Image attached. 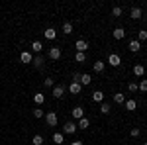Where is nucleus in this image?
Wrapping results in <instances>:
<instances>
[{"label":"nucleus","mask_w":147,"mask_h":145,"mask_svg":"<svg viewBox=\"0 0 147 145\" xmlns=\"http://www.w3.org/2000/svg\"><path fill=\"white\" fill-rule=\"evenodd\" d=\"M45 122H47L49 127L57 125V114H55V112H47V114H45Z\"/></svg>","instance_id":"1"},{"label":"nucleus","mask_w":147,"mask_h":145,"mask_svg":"<svg viewBox=\"0 0 147 145\" xmlns=\"http://www.w3.org/2000/svg\"><path fill=\"white\" fill-rule=\"evenodd\" d=\"M108 63H110L112 67H120V65H122V59H120V55H116V53H110Z\"/></svg>","instance_id":"2"},{"label":"nucleus","mask_w":147,"mask_h":145,"mask_svg":"<svg viewBox=\"0 0 147 145\" xmlns=\"http://www.w3.org/2000/svg\"><path fill=\"white\" fill-rule=\"evenodd\" d=\"M80 90H82V86H80V82H77V80H73V82H71V86H69V92H71V94H80Z\"/></svg>","instance_id":"3"},{"label":"nucleus","mask_w":147,"mask_h":145,"mask_svg":"<svg viewBox=\"0 0 147 145\" xmlns=\"http://www.w3.org/2000/svg\"><path fill=\"white\" fill-rule=\"evenodd\" d=\"M63 94H65V86L63 84H55L53 86V96L55 98H63Z\"/></svg>","instance_id":"4"},{"label":"nucleus","mask_w":147,"mask_h":145,"mask_svg":"<svg viewBox=\"0 0 147 145\" xmlns=\"http://www.w3.org/2000/svg\"><path fill=\"white\" fill-rule=\"evenodd\" d=\"M75 47H77V51H79V53H84V51L88 49V43H86L84 39H77V43H75Z\"/></svg>","instance_id":"5"},{"label":"nucleus","mask_w":147,"mask_h":145,"mask_svg":"<svg viewBox=\"0 0 147 145\" xmlns=\"http://www.w3.org/2000/svg\"><path fill=\"white\" fill-rule=\"evenodd\" d=\"M63 132H65V134H75V132H77V123L67 122L65 125H63Z\"/></svg>","instance_id":"6"},{"label":"nucleus","mask_w":147,"mask_h":145,"mask_svg":"<svg viewBox=\"0 0 147 145\" xmlns=\"http://www.w3.org/2000/svg\"><path fill=\"white\" fill-rule=\"evenodd\" d=\"M71 114H73V118H75V120H80V118H84V110H82L80 106L73 108V112H71Z\"/></svg>","instance_id":"7"},{"label":"nucleus","mask_w":147,"mask_h":145,"mask_svg":"<svg viewBox=\"0 0 147 145\" xmlns=\"http://www.w3.org/2000/svg\"><path fill=\"white\" fill-rule=\"evenodd\" d=\"M90 80H92V77L90 75H80V78H79V82H80V86H86V84H90Z\"/></svg>","instance_id":"8"},{"label":"nucleus","mask_w":147,"mask_h":145,"mask_svg":"<svg viewBox=\"0 0 147 145\" xmlns=\"http://www.w3.org/2000/svg\"><path fill=\"white\" fill-rule=\"evenodd\" d=\"M49 57L57 61V59L61 57V49H59V47H51V49H49Z\"/></svg>","instance_id":"9"},{"label":"nucleus","mask_w":147,"mask_h":145,"mask_svg":"<svg viewBox=\"0 0 147 145\" xmlns=\"http://www.w3.org/2000/svg\"><path fill=\"white\" fill-rule=\"evenodd\" d=\"M114 37H116V39H124L125 37V30L124 28H116V30H114Z\"/></svg>","instance_id":"10"},{"label":"nucleus","mask_w":147,"mask_h":145,"mask_svg":"<svg viewBox=\"0 0 147 145\" xmlns=\"http://www.w3.org/2000/svg\"><path fill=\"white\" fill-rule=\"evenodd\" d=\"M20 61L26 63V65H28V63H32V53H30V51H24L22 55H20Z\"/></svg>","instance_id":"11"},{"label":"nucleus","mask_w":147,"mask_h":145,"mask_svg":"<svg viewBox=\"0 0 147 145\" xmlns=\"http://www.w3.org/2000/svg\"><path fill=\"white\" fill-rule=\"evenodd\" d=\"M129 16H131L134 20H139V18H141V8L134 6V8H131V12H129Z\"/></svg>","instance_id":"12"},{"label":"nucleus","mask_w":147,"mask_h":145,"mask_svg":"<svg viewBox=\"0 0 147 145\" xmlns=\"http://www.w3.org/2000/svg\"><path fill=\"white\" fill-rule=\"evenodd\" d=\"M134 75H136V77H143V75H145V67H143V65H136V67H134Z\"/></svg>","instance_id":"13"},{"label":"nucleus","mask_w":147,"mask_h":145,"mask_svg":"<svg viewBox=\"0 0 147 145\" xmlns=\"http://www.w3.org/2000/svg\"><path fill=\"white\" fill-rule=\"evenodd\" d=\"M43 35H45V39H55L57 32H55V30H53V28H47L45 32H43Z\"/></svg>","instance_id":"14"},{"label":"nucleus","mask_w":147,"mask_h":145,"mask_svg":"<svg viewBox=\"0 0 147 145\" xmlns=\"http://www.w3.org/2000/svg\"><path fill=\"white\" fill-rule=\"evenodd\" d=\"M34 102L39 106V104H43V102H45V96H43L41 92H35V94H34Z\"/></svg>","instance_id":"15"},{"label":"nucleus","mask_w":147,"mask_h":145,"mask_svg":"<svg viewBox=\"0 0 147 145\" xmlns=\"http://www.w3.org/2000/svg\"><path fill=\"white\" fill-rule=\"evenodd\" d=\"M32 51L41 53V51H43V43H41V41H34V43H32Z\"/></svg>","instance_id":"16"},{"label":"nucleus","mask_w":147,"mask_h":145,"mask_svg":"<svg viewBox=\"0 0 147 145\" xmlns=\"http://www.w3.org/2000/svg\"><path fill=\"white\" fill-rule=\"evenodd\" d=\"M129 49H131L134 53H137V51L141 49V43H139L137 39H134V41H129Z\"/></svg>","instance_id":"17"},{"label":"nucleus","mask_w":147,"mask_h":145,"mask_svg":"<svg viewBox=\"0 0 147 145\" xmlns=\"http://www.w3.org/2000/svg\"><path fill=\"white\" fill-rule=\"evenodd\" d=\"M92 100H94V102H102V100H104V92H100V90L92 92Z\"/></svg>","instance_id":"18"},{"label":"nucleus","mask_w":147,"mask_h":145,"mask_svg":"<svg viewBox=\"0 0 147 145\" xmlns=\"http://www.w3.org/2000/svg\"><path fill=\"white\" fill-rule=\"evenodd\" d=\"M114 102H116V104H124L125 96L122 94V92H116V94H114Z\"/></svg>","instance_id":"19"},{"label":"nucleus","mask_w":147,"mask_h":145,"mask_svg":"<svg viewBox=\"0 0 147 145\" xmlns=\"http://www.w3.org/2000/svg\"><path fill=\"white\" fill-rule=\"evenodd\" d=\"M125 108H127L129 112H134L137 108V102L136 100H125Z\"/></svg>","instance_id":"20"},{"label":"nucleus","mask_w":147,"mask_h":145,"mask_svg":"<svg viewBox=\"0 0 147 145\" xmlns=\"http://www.w3.org/2000/svg\"><path fill=\"white\" fill-rule=\"evenodd\" d=\"M63 34H73V24H71V22H65V24H63Z\"/></svg>","instance_id":"21"},{"label":"nucleus","mask_w":147,"mask_h":145,"mask_svg":"<svg viewBox=\"0 0 147 145\" xmlns=\"http://www.w3.org/2000/svg\"><path fill=\"white\" fill-rule=\"evenodd\" d=\"M88 125H90V122H88L86 118H80L79 120V129H86Z\"/></svg>","instance_id":"22"},{"label":"nucleus","mask_w":147,"mask_h":145,"mask_svg":"<svg viewBox=\"0 0 147 145\" xmlns=\"http://www.w3.org/2000/svg\"><path fill=\"white\" fill-rule=\"evenodd\" d=\"M137 90H141V92H147V78H141V80H139V84H137Z\"/></svg>","instance_id":"23"},{"label":"nucleus","mask_w":147,"mask_h":145,"mask_svg":"<svg viewBox=\"0 0 147 145\" xmlns=\"http://www.w3.org/2000/svg\"><path fill=\"white\" fill-rule=\"evenodd\" d=\"M53 143H57V145H63V134H53Z\"/></svg>","instance_id":"24"},{"label":"nucleus","mask_w":147,"mask_h":145,"mask_svg":"<svg viewBox=\"0 0 147 145\" xmlns=\"http://www.w3.org/2000/svg\"><path fill=\"white\" fill-rule=\"evenodd\" d=\"M32 63H34L35 67H41V65H43V57H41V55L34 57V59H32Z\"/></svg>","instance_id":"25"},{"label":"nucleus","mask_w":147,"mask_h":145,"mask_svg":"<svg viewBox=\"0 0 147 145\" xmlns=\"http://www.w3.org/2000/svg\"><path fill=\"white\" fill-rule=\"evenodd\" d=\"M145 39H147V32H145V30H139V34H137V41L141 43V41H145Z\"/></svg>","instance_id":"26"},{"label":"nucleus","mask_w":147,"mask_h":145,"mask_svg":"<svg viewBox=\"0 0 147 145\" xmlns=\"http://www.w3.org/2000/svg\"><path fill=\"white\" fill-rule=\"evenodd\" d=\"M102 71H104V63L102 61H96L94 63V73H102Z\"/></svg>","instance_id":"27"},{"label":"nucleus","mask_w":147,"mask_h":145,"mask_svg":"<svg viewBox=\"0 0 147 145\" xmlns=\"http://www.w3.org/2000/svg\"><path fill=\"white\" fill-rule=\"evenodd\" d=\"M32 143H34V145H43V137H41V135H34Z\"/></svg>","instance_id":"28"},{"label":"nucleus","mask_w":147,"mask_h":145,"mask_svg":"<svg viewBox=\"0 0 147 145\" xmlns=\"http://www.w3.org/2000/svg\"><path fill=\"white\" fill-rule=\"evenodd\" d=\"M84 59H86V55L77 51V55H75V61H77V63H84Z\"/></svg>","instance_id":"29"},{"label":"nucleus","mask_w":147,"mask_h":145,"mask_svg":"<svg viewBox=\"0 0 147 145\" xmlns=\"http://www.w3.org/2000/svg\"><path fill=\"white\" fill-rule=\"evenodd\" d=\"M43 116H45V114H43L41 108H35V110H34V118H43Z\"/></svg>","instance_id":"30"},{"label":"nucleus","mask_w":147,"mask_h":145,"mask_svg":"<svg viewBox=\"0 0 147 145\" xmlns=\"http://www.w3.org/2000/svg\"><path fill=\"white\" fill-rule=\"evenodd\" d=\"M43 84H45L47 88H51V86H53V84H55V82H53V78H51V77H47L45 80H43Z\"/></svg>","instance_id":"31"},{"label":"nucleus","mask_w":147,"mask_h":145,"mask_svg":"<svg viewBox=\"0 0 147 145\" xmlns=\"http://www.w3.org/2000/svg\"><path fill=\"white\" fill-rule=\"evenodd\" d=\"M100 112H102V114H110V106L102 102V106H100Z\"/></svg>","instance_id":"32"},{"label":"nucleus","mask_w":147,"mask_h":145,"mask_svg":"<svg viewBox=\"0 0 147 145\" xmlns=\"http://www.w3.org/2000/svg\"><path fill=\"white\" fill-rule=\"evenodd\" d=\"M122 12H124V10H122L120 6H116V8L112 10V16H116V18H118V16H122Z\"/></svg>","instance_id":"33"},{"label":"nucleus","mask_w":147,"mask_h":145,"mask_svg":"<svg viewBox=\"0 0 147 145\" xmlns=\"http://www.w3.org/2000/svg\"><path fill=\"white\" fill-rule=\"evenodd\" d=\"M127 88H129V92H136V90H137V82H129Z\"/></svg>","instance_id":"34"},{"label":"nucleus","mask_w":147,"mask_h":145,"mask_svg":"<svg viewBox=\"0 0 147 145\" xmlns=\"http://www.w3.org/2000/svg\"><path fill=\"white\" fill-rule=\"evenodd\" d=\"M139 134H141L139 127H134V129H131V137H139Z\"/></svg>","instance_id":"35"},{"label":"nucleus","mask_w":147,"mask_h":145,"mask_svg":"<svg viewBox=\"0 0 147 145\" xmlns=\"http://www.w3.org/2000/svg\"><path fill=\"white\" fill-rule=\"evenodd\" d=\"M69 145H82V141H71Z\"/></svg>","instance_id":"36"},{"label":"nucleus","mask_w":147,"mask_h":145,"mask_svg":"<svg viewBox=\"0 0 147 145\" xmlns=\"http://www.w3.org/2000/svg\"><path fill=\"white\" fill-rule=\"evenodd\" d=\"M143 145H147V141H145V143H143Z\"/></svg>","instance_id":"37"},{"label":"nucleus","mask_w":147,"mask_h":145,"mask_svg":"<svg viewBox=\"0 0 147 145\" xmlns=\"http://www.w3.org/2000/svg\"><path fill=\"white\" fill-rule=\"evenodd\" d=\"M134 145H137V143H134Z\"/></svg>","instance_id":"38"}]
</instances>
